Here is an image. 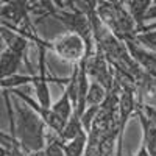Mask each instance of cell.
<instances>
[{"label":"cell","instance_id":"17","mask_svg":"<svg viewBox=\"0 0 156 156\" xmlns=\"http://www.w3.org/2000/svg\"><path fill=\"white\" fill-rule=\"evenodd\" d=\"M139 106H140L142 111H144V114L151 120V123L156 126V108H153V106H147V105H139Z\"/></svg>","mask_w":156,"mask_h":156},{"label":"cell","instance_id":"3","mask_svg":"<svg viewBox=\"0 0 156 156\" xmlns=\"http://www.w3.org/2000/svg\"><path fill=\"white\" fill-rule=\"evenodd\" d=\"M69 6H70V11L56 8L53 12V17H56L61 23H64V27L70 33H75L76 36H80L83 39L84 47H86V55L83 59H89L95 51V48H94L95 47V37H94L92 25H90L89 17L76 8L75 2H69Z\"/></svg>","mask_w":156,"mask_h":156},{"label":"cell","instance_id":"12","mask_svg":"<svg viewBox=\"0 0 156 156\" xmlns=\"http://www.w3.org/2000/svg\"><path fill=\"white\" fill-rule=\"evenodd\" d=\"M83 131H84V128H83V123H81L80 115L73 111V114L70 115V119L67 120L66 126H64L62 133H61V136H59V140H61V142H69V140L75 139L76 136H80Z\"/></svg>","mask_w":156,"mask_h":156},{"label":"cell","instance_id":"8","mask_svg":"<svg viewBox=\"0 0 156 156\" xmlns=\"http://www.w3.org/2000/svg\"><path fill=\"white\" fill-rule=\"evenodd\" d=\"M139 122L142 126V144L145 145L147 151L150 153V156H156V126L151 123V120L144 114V111L140 109V106L137 105V111H136Z\"/></svg>","mask_w":156,"mask_h":156},{"label":"cell","instance_id":"13","mask_svg":"<svg viewBox=\"0 0 156 156\" xmlns=\"http://www.w3.org/2000/svg\"><path fill=\"white\" fill-rule=\"evenodd\" d=\"M87 137H89L87 133L83 131L80 136H76L75 139H72L69 142H61L66 156H84L86 145H87Z\"/></svg>","mask_w":156,"mask_h":156},{"label":"cell","instance_id":"7","mask_svg":"<svg viewBox=\"0 0 156 156\" xmlns=\"http://www.w3.org/2000/svg\"><path fill=\"white\" fill-rule=\"evenodd\" d=\"M0 34H2V41L6 44V48L11 50V51H14V53L20 55L25 61V64H27V67L28 70L33 73V67H31V64L28 61V56H27V51H28V42H30V39L28 37H25L23 34H19L16 31H12L6 27H2V31H0Z\"/></svg>","mask_w":156,"mask_h":156},{"label":"cell","instance_id":"10","mask_svg":"<svg viewBox=\"0 0 156 156\" xmlns=\"http://www.w3.org/2000/svg\"><path fill=\"white\" fill-rule=\"evenodd\" d=\"M22 59L23 58L20 55L14 53V51H11L8 48L2 50V56H0V76H2V80L14 76L17 73Z\"/></svg>","mask_w":156,"mask_h":156},{"label":"cell","instance_id":"6","mask_svg":"<svg viewBox=\"0 0 156 156\" xmlns=\"http://www.w3.org/2000/svg\"><path fill=\"white\" fill-rule=\"evenodd\" d=\"M8 90H9V92L14 95V97H17V98H20L22 101H25L31 109H34L39 115L42 117V120L47 123V126L51 129V131H55L58 136H61L62 129H64V126H66L67 122H64L58 114H55L53 109H51V108H42L37 101H34V100H33L31 97H28V95H25V92H22V90H19V89H8Z\"/></svg>","mask_w":156,"mask_h":156},{"label":"cell","instance_id":"4","mask_svg":"<svg viewBox=\"0 0 156 156\" xmlns=\"http://www.w3.org/2000/svg\"><path fill=\"white\" fill-rule=\"evenodd\" d=\"M86 72L90 81H95L98 84H101L106 89V92L109 94L114 89L115 84V76H114V69L108 62L106 56L103 55V51L100 47L95 45V51L94 55L89 59H86Z\"/></svg>","mask_w":156,"mask_h":156},{"label":"cell","instance_id":"16","mask_svg":"<svg viewBox=\"0 0 156 156\" xmlns=\"http://www.w3.org/2000/svg\"><path fill=\"white\" fill-rule=\"evenodd\" d=\"M133 39H134L137 44H140L144 48H147V50L154 51V53H156V31L139 33V34H136Z\"/></svg>","mask_w":156,"mask_h":156},{"label":"cell","instance_id":"5","mask_svg":"<svg viewBox=\"0 0 156 156\" xmlns=\"http://www.w3.org/2000/svg\"><path fill=\"white\" fill-rule=\"evenodd\" d=\"M48 48H51L62 59L72 61L73 64L80 62L86 55V47H84L83 39L80 36H76L75 33H70V31L61 34L55 41H50Z\"/></svg>","mask_w":156,"mask_h":156},{"label":"cell","instance_id":"9","mask_svg":"<svg viewBox=\"0 0 156 156\" xmlns=\"http://www.w3.org/2000/svg\"><path fill=\"white\" fill-rule=\"evenodd\" d=\"M126 6L128 14L131 16V19L136 23V34H139L142 30H144V22H145V14L148 8L151 6V0H128V2H123Z\"/></svg>","mask_w":156,"mask_h":156},{"label":"cell","instance_id":"11","mask_svg":"<svg viewBox=\"0 0 156 156\" xmlns=\"http://www.w3.org/2000/svg\"><path fill=\"white\" fill-rule=\"evenodd\" d=\"M28 156H66V153H64L59 136L48 128L47 129V144H45V147L42 150L36 151V153L28 154Z\"/></svg>","mask_w":156,"mask_h":156},{"label":"cell","instance_id":"1","mask_svg":"<svg viewBox=\"0 0 156 156\" xmlns=\"http://www.w3.org/2000/svg\"><path fill=\"white\" fill-rule=\"evenodd\" d=\"M14 117H16V137L20 142L22 150L27 154L42 150L47 144V129H48L42 117L20 98H17V101L14 103Z\"/></svg>","mask_w":156,"mask_h":156},{"label":"cell","instance_id":"14","mask_svg":"<svg viewBox=\"0 0 156 156\" xmlns=\"http://www.w3.org/2000/svg\"><path fill=\"white\" fill-rule=\"evenodd\" d=\"M51 109H53L55 114H58L64 122H67L70 119V115L73 114V105L70 101V95H69V90L64 87V92L62 95L59 97V100L55 103V105H51Z\"/></svg>","mask_w":156,"mask_h":156},{"label":"cell","instance_id":"18","mask_svg":"<svg viewBox=\"0 0 156 156\" xmlns=\"http://www.w3.org/2000/svg\"><path fill=\"white\" fill-rule=\"evenodd\" d=\"M136 156H150V153L147 151V148H145L144 144H140V148H139V151H137Z\"/></svg>","mask_w":156,"mask_h":156},{"label":"cell","instance_id":"15","mask_svg":"<svg viewBox=\"0 0 156 156\" xmlns=\"http://www.w3.org/2000/svg\"><path fill=\"white\" fill-rule=\"evenodd\" d=\"M108 97L106 89L103 87L101 84L95 83V81H90L89 84V90H87V95H86V108L89 106H100L105 98Z\"/></svg>","mask_w":156,"mask_h":156},{"label":"cell","instance_id":"2","mask_svg":"<svg viewBox=\"0 0 156 156\" xmlns=\"http://www.w3.org/2000/svg\"><path fill=\"white\" fill-rule=\"evenodd\" d=\"M97 14L117 39L125 41L136 36V23L128 14L123 2H98Z\"/></svg>","mask_w":156,"mask_h":156}]
</instances>
